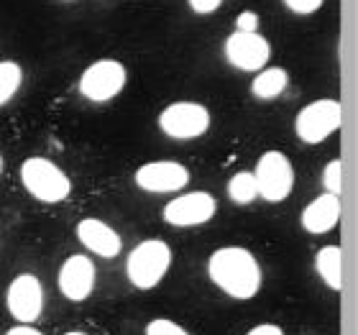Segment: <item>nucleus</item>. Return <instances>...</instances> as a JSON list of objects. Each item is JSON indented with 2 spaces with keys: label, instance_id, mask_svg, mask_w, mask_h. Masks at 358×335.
I'll list each match as a JSON object with an SVG mask.
<instances>
[{
  "label": "nucleus",
  "instance_id": "nucleus-1",
  "mask_svg": "<svg viewBox=\"0 0 358 335\" xmlns=\"http://www.w3.org/2000/svg\"><path fill=\"white\" fill-rule=\"evenodd\" d=\"M208 276L225 297L238 302L254 299L264 284L262 264L243 246H223L210 253Z\"/></svg>",
  "mask_w": 358,
  "mask_h": 335
},
{
  "label": "nucleus",
  "instance_id": "nucleus-2",
  "mask_svg": "<svg viewBox=\"0 0 358 335\" xmlns=\"http://www.w3.org/2000/svg\"><path fill=\"white\" fill-rule=\"evenodd\" d=\"M172 269V248L162 238H146L131 248L126 259V276L136 290L149 292L164 282Z\"/></svg>",
  "mask_w": 358,
  "mask_h": 335
},
{
  "label": "nucleus",
  "instance_id": "nucleus-3",
  "mask_svg": "<svg viewBox=\"0 0 358 335\" xmlns=\"http://www.w3.org/2000/svg\"><path fill=\"white\" fill-rule=\"evenodd\" d=\"M21 185L34 200L44 205L64 202L72 194V179L52 159L29 157L21 164Z\"/></svg>",
  "mask_w": 358,
  "mask_h": 335
},
{
  "label": "nucleus",
  "instance_id": "nucleus-4",
  "mask_svg": "<svg viewBox=\"0 0 358 335\" xmlns=\"http://www.w3.org/2000/svg\"><path fill=\"white\" fill-rule=\"evenodd\" d=\"M159 131L174 141H192L200 138L210 131V111L202 103H192V100H177L169 103L164 111L159 113Z\"/></svg>",
  "mask_w": 358,
  "mask_h": 335
},
{
  "label": "nucleus",
  "instance_id": "nucleus-5",
  "mask_svg": "<svg viewBox=\"0 0 358 335\" xmlns=\"http://www.w3.org/2000/svg\"><path fill=\"white\" fill-rule=\"evenodd\" d=\"M343 123V108L333 97H322L305 105L294 118V134L302 143H322Z\"/></svg>",
  "mask_w": 358,
  "mask_h": 335
},
{
  "label": "nucleus",
  "instance_id": "nucleus-6",
  "mask_svg": "<svg viewBox=\"0 0 358 335\" xmlns=\"http://www.w3.org/2000/svg\"><path fill=\"white\" fill-rule=\"evenodd\" d=\"M254 179L259 187V197L266 202H284L294 190V166L287 154L268 149L256 162Z\"/></svg>",
  "mask_w": 358,
  "mask_h": 335
},
{
  "label": "nucleus",
  "instance_id": "nucleus-7",
  "mask_svg": "<svg viewBox=\"0 0 358 335\" xmlns=\"http://www.w3.org/2000/svg\"><path fill=\"white\" fill-rule=\"evenodd\" d=\"M128 83L126 64L118 59H97L80 75V95L90 103H108L118 97Z\"/></svg>",
  "mask_w": 358,
  "mask_h": 335
},
{
  "label": "nucleus",
  "instance_id": "nucleus-8",
  "mask_svg": "<svg viewBox=\"0 0 358 335\" xmlns=\"http://www.w3.org/2000/svg\"><path fill=\"white\" fill-rule=\"evenodd\" d=\"M6 307L10 318L21 325H34L44 313V284L36 274L23 271L8 284Z\"/></svg>",
  "mask_w": 358,
  "mask_h": 335
},
{
  "label": "nucleus",
  "instance_id": "nucleus-9",
  "mask_svg": "<svg viewBox=\"0 0 358 335\" xmlns=\"http://www.w3.org/2000/svg\"><path fill=\"white\" fill-rule=\"evenodd\" d=\"M215 210L217 200L213 194L205 192V190H194V192L172 197L162 210V218L172 228H197V225L210 223L215 218Z\"/></svg>",
  "mask_w": 358,
  "mask_h": 335
},
{
  "label": "nucleus",
  "instance_id": "nucleus-10",
  "mask_svg": "<svg viewBox=\"0 0 358 335\" xmlns=\"http://www.w3.org/2000/svg\"><path fill=\"white\" fill-rule=\"evenodd\" d=\"M223 54L238 72H262L271 59V44L259 31H233L225 38Z\"/></svg>",
  "mask_w": 358,
  "mask_h": 335
},
{
  "label": "nucleus",
  "instance_id": "nucleus-11",
  "mask_svg": "<svg viewBox=\"0 0 358 335\" xmlns=\"http://www.w3.org/2000/svg\"><path fill=\"white\" fill-rule=\"evenodd\" d=\"M134 182L138 190L149 194H172L182 192L189 185V169L172 159H159V162H146L136 169Z\"/></svg>",
  "mask_w": 358,
  "mask_h": 335
},
{
  "label": "nucleus",
  "instance_id": "nucleus-12",
  "mask_svg": "<svg viewBox=\"0 0 358 335\" xmlns=\"http://www.w3.org/2000/svg\"><path fill=\"white\" fill-rule=\"evenodd\" d=\"M57 284H59V292L64 299H69V302H85L97 284L95 261L85 256V253L67 256V259L62 261Z\"/></svg>",
  "mask_w": 358,
  "mask_h": 335
},
{
  "label": "nucleus",
  "instance_id": "nucleus-13",
  "mask_svg": "<svg viewBox=\"0 0 358 335\" xmlns=\"http://www.w3.org/2000/svg\"><path fill=\"white\" fill-rule=\"evenodd\" d=\"M77 238L92 256H100V259H115L123 251V238L118 236V231L97 218H83L77 223Z\"/></svg>",
  "mask_w": 358,
  "mask_h": 335
},
{
  "label": "nucleus",
  "instance_id": "nucleus-14",
  "mask_svg": "<svg viewBox=\"0 0 358 335\" xmlns=\"http://www.w3.org/2000/svg\"><path fill=\"white\" fill-rule=\"evenodd\" d=\"M341 213H343L341 197H338V194L322 192L302 210L299 223H302V228H305L310 236H325V233H330L338 225Z\"/></svg>",
  "mask_w": 358,
  "mask_h": 335
},
{
  "label": "nucleus",
  "instance_id": "nucleus-15",
  "mask_svg": "<svg viewBox=\"0 0 358 335\" xmlns=\"http://www.w3.org/2000/svg\"><path fill=\"white\" fill-rule=\"evenodd\" d=\"M315 271L328 290L341 292V287H343V253H341V248L322 246L315 253Z\"/></svg>",
  "mask_w": 358,
  "mask_h": 335
},
{
  "label": "nucleus",
  "instance_id": "nucleus-16",
  "mask_svg": "<svg viewBox=\"0 0 358 335\" xmlns=\"http://www.w3.org/2000/svg\"><path fill=\"white\" fill-rule=\"evenodd\" d=\"M289 85V72L284 67H264L256 72L254 83H251V95L256 100H274L287 90Z\"/></svg>",
  "mask_w": 358,
  "mask_h": 335
},
{
  "label": "nucleus",
  "instance_id": "nucleus-17",
  "mask_svg": "<svg viewBox=\"0 0 358 335\" xmlns=\"http://www.w3.org/2000/svg\"><path fill=\"white\" fill-rule=\"evenodd\" d=\"M228 197L236 205H248L259 197V187H256L254 171H236L228 179Z\"/></svg>",
  "mask_w": 358,
  "mask_h": 335
},
{
  "label": "nucleus",
  "instance_id": "nucleus-18",
  "mask_svg": "<svg viewBox=\"0 0 358 335\" xmlns=\"http://www.w3.org/2000/svg\"><path fill=\"white\" fill-rule=\"evenodd\" d=\"M23 85V69L18 62H0V108L8 105L15 97V92Z\"/></svg>",
  "mask_w": 358,
  "mask_h": 335
},
{
  "label": "nucleus",
  "instance_id": "nucleus-19",
  "mask_svg": "<svg viewBox=\"0 0 358 335\" xmlns=\"http://www.w3.org/2000/svg\"><path fill=\"white\" fill-rule=\"evenodd\" d=\"M322 187H325V192L328 194H338L343 192V162L341 159H333L325 164L322 169Z\"/></svg>",
  "mask_w": 358,
  "mask_h": 335
},
{
  "label": "nucleus",
  "instance_id": "nucleus-20",
  "mask_svg": "<svg viewBox=\"0 0 358 335\" xmlns=\"http://www.w3.org/2000/svg\"><path fill=\"white\" fill-rule=\"evenodd\" d=\"M143 335H189V330L179 322L169 320V318H154V320L146 322Z\"/></svg>",
  "mask_w": 358,
  "mask_h": 335
},
{
  "label": "nucleus",
  "instance_id": "nucleus-21",
  "mask_svg": "<svg viewBox=\"0 0 358 335\" xmlns=\"http://www.w3.org/2000/svg\"><path fill=\"white\" fill-rule=\"evenodd\" d=\"M282 3H284L287 8H289L292 13H297V15H310V13H315V10H320L325 0H282Z\"/></svg>",
  "mask_w": 358,
  "mask_h": 335
},
{
  "label": "nucleus",
  "instance_id": "nucleus-22",
  "mask_svg": "<svg viewBox=\"0 0 358 335\" xmlns=\"http://www.w3.org/2000/svg\"><path fill=\"white\" fill-rule=\"evenodd\" d=\"M189 3V8H192L197 15H210L215 13L217 8L223 6V0H187Z\"/></svg>",
  "mask_w": 358,
  "mask_h": 335
},
{
  "label": "nucleus",
  "instance_id": "nucleus-23",
  "mask_svg": "<svg viewBox=\"0 0 358 335\" xmlns=\"http://www.w3.org/2000/svg\"><path fill=\"white\" fill-rule=\"evenodd\" d=\"M259 15L254 10H243V13L236 18V31H259Z\"/></svg>",
  "mask_w": 358,
  "mask_h": 335
},
{
  "label": "nucleus",
  "instance_id": "nucleus-24",
  "mask_svg": "<svg viewBox=\"0 0 358 335\" xmlns=\"http://www.w3.org/2000/svg\"><path fill=\"white\" fill-rule=\"evenodd\" d=\"M246 335H284V330L276 322H262V325H254Z\"/></svg>",
  "mask_w": 358,
  "mask_h": 335
},
{
  "label": "nucleus",
  "instance_id": "nucleus-25",
  "mask_svg": "<svg viewBox=\"0 0 358 335\" xmlns=\"http://www.w3.org/2000/svg\"><path fill=\"white\" fill-rule=\"evenodd\" d=\"M6 335H44L41 330H36L34 325H21V322H15L13 328H8Z\"/></svg>",
  "mask_w": 358,
  "mask_h": 335
},
{
  "label": "nucleus",
  "instance_id": "nucleus-26",
  "mask_svg": "<svg viewBox=\"0 0 358 335\" xmlns=\"http://www.w3.org/2000/svg\"><path fill=\"white\" fill-rule=\"evenodd\" d=\"M64 335H90V333H85V330H67Z\"/></svg>",
  "mask_w": 358,
  "mask_h": 335
},
{
  "label": "nucleus",
  "instance_id": "nucleus-27",
  "mask_svg": "<svg viewBox=\"0 0 358 335\" xmlns=\"http://www.w3.org/2000/svg\"><path fill=\"white\" fill-rule=\"evenodd\" d=\"M0 171H3V157H0Z\"/></svg>",
  "mask_w": 358,
  "mask_h": 335
},
{
  "label": "nucleus",
  "instance_id": "nucleus-28",
  "mask_svg": "<svg viewBox=\"0 0 358 335\" xmlns=\"http://www.w3.org/2000/svg\"><path fill=\"white\" fill-rule=\"evenodd\" d=\"M67 3H72V0H67Z\"/></svg>",
  "mask_w": 358,
  "mask_h": 335
}]
</instances>
